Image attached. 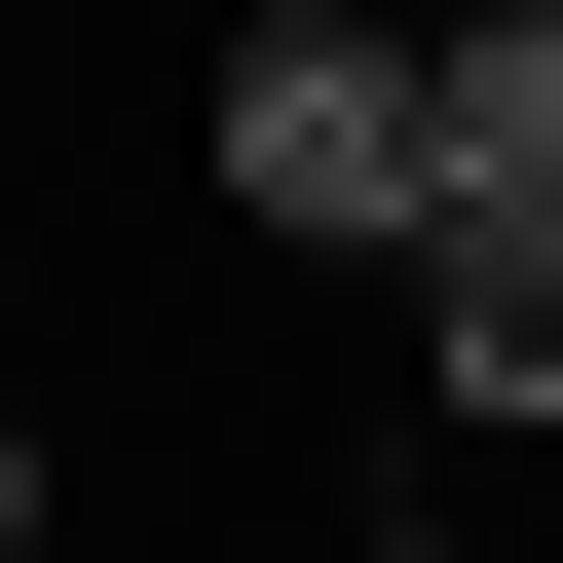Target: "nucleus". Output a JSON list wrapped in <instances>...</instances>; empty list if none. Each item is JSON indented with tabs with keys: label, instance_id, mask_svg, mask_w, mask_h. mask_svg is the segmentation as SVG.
I'll return each mask as SVG.
<instances>
[{
	"label": "nucleus",
	"instance_id": "obj_3",
	"mask_svg": "<svg viewBox=\"0 0 563 563\" xmlns=\"http://www.w3.org/2000/svg\"><path fill=\"white\" fill-rule=\"evenodd\" d=\"M451 188H488V225H563V0H488V38H451Z\"/></svg>",
	"mask_w": 563,
	"mask_h": 563
},
{
	"label": "nucleus",
	"instance_id": "obj_2",
	"mask_svg": "<svg viewBox=\"0 0 563 563\" xmlns=\"http://www.w3.org/2000/svg\"><path fill=\"white\" fill-rule=\"evenodd\" d=\"M413 413L451 451H563V225H488V188L413 225Z\"/></svg>",
	"mask_w": 563,
	"mask_h": 563
},
{
	"label": "nucleus",
	"instance_id": "obj_4",
	"mask_svg": "<svg viewBox=\"0 0 563 563\" xmlns=\"http://www.w3.org/2000/svg\"><path fill=\"white\" fill-rule=\"evenodd\" d=\"M0 526H38V413H0Z\"/></svg>",
	"mask_w": 563,
	"mask_h": 563
},
{
	"label": "nucleus",
	"instance_id": "obj_1",
	"mask_svg": "<svg viewBox=\"0 0 563 563\" xmlns=\"http://www.w3.org/2000/svg\"><path fill=\"white\" fill-rule=\"evenodd\" d=\"M225 225L263 263H413L451 225V38H376V0H225Z\"/></svg>",
	"mask_w": 563,
	"mask_h": 563
}]
</instances>
